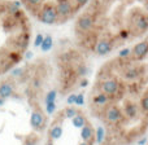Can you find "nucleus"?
Masks as SVG:
<instances>
[{
  "mask_svg": "<svg viewBox=\"0 0 148 145\" xmlns=\"http://www.w3.org/2000/svg\"><path fill=\"white\" fill-rule=\"evenodd\" d=\"M57 12H56V7H53L52 4H47L43 7L40 14H39V20L46 25H53L57 21Z\"/></svg>",
  "mask_w": 148,
  "mask_h": 145,
  "instance_id": "nucleus-1",
  "label": "nucleus"
},
{
  "mask_svg": "<svg viewBox=\"0 0 148 145\" xmlns=\"http://www.w3.org/2000/svg\"><path fill=\"white\" fill-rule=\"evenodd\" d=\"M56 12L57 16L62 18H66L72 14V4L69 3V0H59L56 5Z\"/></svg>",
  "mask_w": 148,
  "mask_h": 145,
  "instance_id": "nucleus-2",
  "label": "nucleus"
},
{
  "mask_svg": "<svg viewBox=\"0 0 148 145\" xmlns=\"http://www.w3.org/2000/svg\"><path fill=\"white\" fill-rule=\"evenodd\" d=\"M77 25H78V27L81 29V30L88 31L90 29H92V26H94V18L90 14H83L82 17H79Z\"/></svg>",
  "mask_w": 148,
  "mask_h": 145,
  "instance_id": "nucleus-3",
  "label": "nucleus"
},
{
  "mask_svg": "<svg viewBox=\"0 0 148 145\" xmlns=\"http://www.w3.org/2000/svg\"><path fill=\"white\" fill-rule=\"evenodd\" d=\"M133 53L136 59H142L148 53V42H140L133 48Z\"/></svg>",
  "mask_w": 148,
  "mask_h": 145,
  "instance_id": "nucleus-4",
  "label": "nucleus"
},
{
  "mask_svg": "<svg viewBox=\"0 0 148 145\" xmlns=\"http://www.w3.org/2000/svg\"><path fill=\"white\" fill-rule=\"evenodd\" d=\"M95 51H96V53L99 54V56H104V54L109 53V52L112 51V44L108 40H100L99 43L96 44Z\"/></svg>",
  "mask_w": 148,
  "mask_h": 145,
  "instance_id": "nucleus-5",
  "label": "nucleus"
},
{
  "mask_svg": "<svg viewBox=\"0 0 148 145\" xmlns=\"http://www.w3.org/2000/svg\"><path fill=\"white\" fill-rule=\"evenodd\" d=\"M117 88H118V83L114 80V79H109V80L104 82V84H103V91H104L105 95L116 93Z\"/></svg>",
  "mask_w": 148,
  "mask_h": 145,
  "instance_id": "nucleus-6",
  "label": "nucleus"
},
{
  "mask_svg": "<svg viewBox=\"0 0 148 145\" xmlns=\"http://www.w3.org/2000/svg\"><path fill=\"white\" fill-rule=\"evenodd\" d=\"M121 117H122V113L117 106H112L107 110V119L109 122H117Z\"/></svg>",
  "mask_w": 148,
  "mask_h": 145,
  "instance_id": "nucleus-7",
  "label": "nucleus"
},
{
  "mask_svg": "<svg viewBox=\"0 0 148 145\" xmlns=\"http://www.w3.org/2000/svg\"><path fill=\"white\" fill-rule=\"evenodd\" d=\"M13 95V86L8 82H4V83L0 84V97L1 99H8Z\"/></svg>",
  "mask_w": 148,
  "mask_h": 145,
  "instance_id": "nucleus-8",
  "label": "nucleus"
},
{
  "mask_svg": "<svg viewBox=\"0 0 148 145\" xmlns=\"http://www.w3.org/2000/svg\"><path fill=\"white\" fill-rule=\"evenodd\" d=\"M30 125L34 128H40V126L43 125V115L39 112H33L30 117Z\"/></svg>",
  "mask_w": 148,
  "mask_h": 145,
  "instance_id": "nucleus-9",
  "label": "nucleus"
},
{
  "mask_svg": "<svg viewBox=\"0 0 148 145\" xmlns=\"http://www.w3.org/2000/svg\"><path fill=\"white\" fill-rule=\"evenodd\" d=\"M135 26H136V29L140 31L147 30L148 29V20H147L146 16H139L135 21Z\"/></svg>",
  "mask_w": 148,
  "mask_h": 145,
  "instance_id": "nucleus-10",
  "label": "nucleus"
},
{
  "mask_svg": "<svg viewBox=\"0 0 148 145\" xmlns=\"http://www.w3.org/2000/svg\"><path fill=\"white\" fill-rule=\"evenodd\" d=\"M52 46H53V39H52L51 35H47L43 38V42H42L40 44V48L43 52H48L49 49L52 48Z\"/></svg>",
  "mask_w": 148,
  "mask_h": 145,
  "instance_id": "nucleus-11",
  "label": "nucleus"
},
{
  "mask_svg": "<svg viewBox=\"0 0 148 145\" xmlns=\"http://www.w3.org/2000/svg\"><path fill=\"white\" fill-rule=\"evenodd\" d=\"M81 136H82V139H83V141L90 140V139L92 138V128H91V126L87 125V123H84V126L82 127V131H81Z\"/></svg>",
  "mask_w": 148,
  "mask_h": 145,
  "instance_id": "nucleus-12",
  "label": "nucleus"
},
{
  "mask_svg": "<svg viewBox=\"0 0 148 145\" xmlns=\"http://www.w3.org/2000/svg\"><path fill=\"white\" fill-rule=\"evenodd\" d=\"M72 120H73V126L77 128H82L84 126V123H86V119H84L82 115H78V114L74 115L72 118Z\"/></svg>",
  "mask_w": 148,
  "mask_h": 145,
  "instance_id": "nucleus-13",
  "label": "nucleus"
},
{
  "mask_svg": "<svg viewBox=\"0 0 148 145\" xmlns=\"http://www.w3.org/2000/svg\"><path fill=\"white\" fill-rule=\"evenodd\" d=\"M49 135H51V138L53 139V140H57V139H60L62 136V128L60 127V126H55L51 130Z\"/></svg>",
  "mask_w": 148,
  "mask_h": 145,
  "instance_id": "nucleus-14",
  "label": "nucleus"
},
{
  "mask_svg": "<svg viewBox=\"0 0 148 145\" xmlns=\"http://www.w3.org/2000/svg\"><path fill=\"white\" fill-rule=\"evenodd\" d=\"M125 112H126V115L127 117H135L136 115V106L134 104H127L126 105V109H125Z\"/></svg>",
  "mask_w": 148,
  "mask_h": 145,
  "instance_id": "nucleus-15",
  "label": "nucleus"
},
{
  "mask_svg": "<svg viewBox=\"0 0 148 145\" xmlns=\"http://www.w3.org/2000/svg\"><path fill=\"white\" fill-rule=\"evenodd\" d=\"M107 100H108V96L105 93H100V95H97V96L94 97V102H95V104H99V105L105 104V102H107Z\"/></svg>",
  "mask_w": 148,
  "mask_h": 145,
  "instance_id": "nucleus-16",
  "label": "nucleus"
},
{
  "mask_svg": "<svg viewBox=\"0 0 148 145\" xmlns=\"http://www.w3.org/2000/svg\"><path fill=\"white\" fill-rule=\"evenodd\" d=\"M138 75H139V73H138L136 69H130V70H127L126 74H125L126 79H135Z\"/></svg>",
  "mask_w": 148,
  "mask_h": 145,
  "instance_id": "nucleus-17",
  "label": "nucleus"
},
{
  "mask_svg": "<svg viewBox=\"0 0 148 145\" xmlns=\"http://www.w3.org/2000/svg\"><path fill=\"white\" fill-rule=\"evenodd\" d=\"M103 140H104V128L99 127L96 131V141L100 144V143H103Z\"/></svg>",
  "mask_w": 148,
  "mask_h": 145,
  "instance_id": "nucleus-18",
  "label": "nucleus"
},
{
  "mask_svg": "<svg viewBox=\"0 0 148 145\" xmlns=\"http://www.w3.org/2000/svg\"><path fill=\"white\" fill-rule=\"evenodd\" d=\"M57 97V92L56 91H49L48 93H47V97H46V104L47 102H52L55 101Z\"/></svg>",
  "mask_w": 148,
  "mask_h": 145,
  "instance_id": "nucleus-19",
  "label": "nucleus"
},
{
  "mask_svg": "<svg viewBox=\"0 0 148 145\" xmlns=\"http://www.w3.org/2000/svg\"><path fill=\"white\" fill-rule=\"evenodd\" d=\"M55 109H56V104H55V101L47 102V113H48V114H52V113L55 112Z\"/></svg>",
  "mask_w": 148,
  "mask_h": 145,
  "instance_id": "nucleus-20",
  "label": "nucleus"
},
{
  "mask_svg": "<svg viewBox=\"0 0 148 145\" xmlns=\"http://www.w3.org/2000/svg\"><path fill=\"white\" fill-rule=\"evenodd\" d=\"M65 114H66L68 118H73L74 115H77V110L74 109V108H68V109L65 110Z\"/></svg>",
  "mask_w": 148,
  "mask_h": 145,
  "instance_id": "nucleus-21",
  "label": "nucleus"
},
{
  "mask_svg": "<svg viewBox=\"0 0 148 145\" xmlns=\"http://www.w3.org/2000/svg\"><path fill=\"white\" fill-rule=\"evenodd\" d=\"M43 38H44V36L42 35V34H36V38H35V40H34V46H35V47H40L42 42H43Z\"/></svg>",
  "mask_w": 148,
  "mask_h": 145,
  "instance_id": "nucleus-22",
  "label": "nucleus"
},
{
  "mask_svg": "<svg viewBox=\"0 0 148 145\" xmlns=\"http://www.w3.org/2000/svg\"><path fill=\"white\" fill-rule=\"evenodd\" d=\"M142 109L144 112H148V96H144L142 100Z\"/></svg>",
  "mask_w": 148,
  "mask_h": 145,
  "instance_id": "nucleus-23",
  "label": "nucleus"
},
{
  "mask_svg": "<svg viewBox=\"0 0 148 145\" xmlns=\"http://www.w3.org/2000/svg\"><path fill=\"white\" fill-rule=\"evenodd\" d=\"M75 105H83L84 104V99H83V95H78L75 97V101H74Z\"/></svg>",
  "mask_w": 148,
  "mask_h": 145,
  "instance_id": "nucleus-24",
  "label": "nucleus"
},
{
  "mask_svg": "<svg viewBox=\"0 0 148 145\" xmlns=\"http://www.w3.org/2000/svg\"><path fill=\"white\" fill-rule=\"evenodd\" d=\"M130 53H131L130 48H125V49H122V51L120 52V57H122V59H125V57H127Z\"/></svg>",
  "mask_w": 148,
  "mask_h": 145,
  "instance_id": "nucleus-25",
  "label": "nucleus"
},
{
  "mask_svg": "<svg viewBox=\"0 0 148 145\" xmlns=\"http://www.w3.org/2000/svg\"><path fill=\"white\" fill-rule=\"evenodd\" d=\"M23 74V69L22 67H18V69H14L12 71V75H14V76H21Z\"/></svg>",
  "mask_w": 148,
  "mask_h": 145,
  "instance_id": "nucleus-26",
  "label": "nucleus"
},
{
  "mask_svg": "<svg viewBox=\"0 0 148 145\" xmlns=\"http://www.w3.org/2000/svg\"><path fill=\"white\" fill-rule=\"evenodd\" d=\"M75 97H77V95H70L68 97V105H73L74 101H75Z\"/></svg>",
  "mask_w": 148,
  "mask_h": 145,
  "instance_id": "nucleus-27",
  "label": "nucleus"
},
{
  "mask_svg": "<svg viewBox=\"0 0 148 145\" xmlns=\"http://www.w3.org/2000/svg\"><path fill=\"white\" fill-rule=\"evenodd\" d=\"M75 3L79 5V7H82V5L87 4V3H88V0H75Z\"/></svg>",
  "mask_w": 148,
  "mask_h": 145,
  "instance_id": "nucleus-28",
  "label": "nucleus"
},
{
  "mask_svg": "<svg viewBox=\"0 0 148 145\" xmlns=\"http://www.w3.org/2000/svg\"><path fill=\"white\" fill-rule=\"evenodd\" d=\"M43 0H27V3L29 4H33V5H36V4H39V3H42Z\"/></svg>",
  "mask_w": 148,
  "mask_h": 145,
  "instance_id": "nucleus-29",
  "label": "nucleus"
},
{
  "mask_svg": "<svg viewBox=\"0 0 148 145\" xmlns=\"http://www.w3.org/2000/svg\"><path fill=\"white\" fill-rule=\"evenodd\" d=\"M25 145H35V141H34V140H31V139H26Z\"/></svg>",
  "mask_w": 148,
  "mask_h": 145,
  "instance_id": "nucleus-30",
  "label": "nucleus"
},
{
  "mask_svg": "<svg viewBox=\"0 0 148 145\" xmlns=\"http://www.w3.org/2000/svg\"><path fill=\"white\" fill-rule=\"evenodd\" d=\"M121 38H123V39L127 38V31H121Z\"/></svg>",
  "mask_w": 148,
  "mask_h": 145,
  "instance_id": "nucleus-31",
  "label": "nucleus"
},
{
  "mask_svg": "<svg viewBox=\"0 0 148 145\" xmlns=\"http://www.w3.org/2000/svg\"><path fill=\"white\" fill-rule=\"evenodd\" d=\"M87 84H88V80H87V79H83V80H82V83H81V86L82 87H86Z\"/></svg>",
  "mask_w": 148,
  "mask_h": 145,
  "instance_id": "nucleus-32",
  "label": "nucleus"
},
{
  "mask_svg": "<svg viewBox=\"0 0 148 145\" xmlns=\"http://www.w3.org/2000/svg\"><path fill=\"white\" fill-rule=\"evenodd\" d=\"M26 57H27V59H31V57H33V53H31V52H27V54H26Z\"/></svg>",
  "mask_w": 148,
  "mask_h": 145,
  "instance_id": "nucleus-33",
  "label": "nucleus"
},
{
  "mask_svg": "<svg viewBox=\"0 0 148 145\" xmlns=\"http://www.w3.org/2000/svg\"><path fill=\"white\" fill-rule=\"evenodd\" d=\"M3 105H4V99H1V97H0V106H3Z\"/></svg>",
  "mask_w": 148,
  "mask_h": 145,
  "instance_id": "nucleus-34",
  "label": "nucleus"
},
{
  "mask_svg": "<svg viewBox=\"0 0 148 145\" xmlns=\"http://www.w3.org/2000/svg\"><path fill=\"white\" fill-rule=\"evenodd\" d=\"M144 143H146V139H143V140H140V141H139V145H143Z\"/></svg>",
  "mask_w": 148,
  "mask_h": 145,
  "instance_id": "nucleus-35",
  "label": "nucleus"
},
{
  "mask_svg": "<svg viewBox=\"0 0 148 145\" xmlns=\"http://www.w3.org/2000/svg\"><path fill=\"white\" fill-rule=\"evenodd\" d=\"M79 145H90V144H87V143H86V141H83V143H81V144H79Z\"/></svg>",
  "mask_w": 148,
  "mask_h": 145,
  "instance_id": "nucleus-36",
  "label": "nucleus"
},
{
  "mask_svg": "<svg viewBox=\"0 0 148 145\" xmlns=\"http://www.w3.org/2000/svg\"><path fill=\"white\" fill-rule=\"evenodd\" d=\"M47 145H53V144H52V143H51V141H49V143H47Z\"/></svg>",
  "mask_w": 148,
  "mask_h": 145,
  "instance_id": "nucleus-37",
  "label": "nucleus"
},
{
  "mask_svg": "<svg viewBox=\"0 0 148 145\" xmlns=\"http://www.w3.org/2000/svg\"><path fill=\"white\" fill-rule=\"evenodd\" d=\"M146 8H147V10H148V1H147V4H146Z\"/></svg>",
  "mask_w": 148,
  "mask_h": 145,
  "instance_id": "nucleus-38",
  "label": "nucleus"
}]
</instances>
